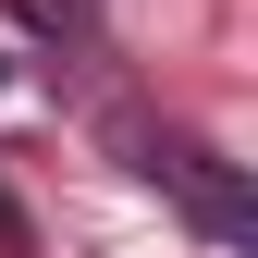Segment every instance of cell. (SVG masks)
I'll return each mask as SVG.
<instances>
[{
	"label": "cell",
	"mask_w": 258,
	"mask_h": 258,
	"mask_svg": "<svg viewBox=\"0 0 258 258\" xmlns=\"http://www.w3.org/2000/svg\"><path fill=\"white\" fill-rule=\"evenodd\" d=\"M13 49H25V13H0V86H13Z\"/></svg>",
	"instance_id": "cell-2"
},
{
	"label": "cell",
	"mask_w": 258,
	"mask_h": 258,
	"mask_svg": "<svg viewBox=\"0 0 258 258\" xmlns=\"http://www.w3.org/2000/svg\"><path fill=\"white\" fill-rule=\"evenodd\" d=\"M148 172H160V184H172V197H184V209H197V221H209V234H221V246H246V197H234V172H221V160H209V148H184V136H148Z\"/></svg>",
	"instance_id": "cell-1"
}]
</instances>
